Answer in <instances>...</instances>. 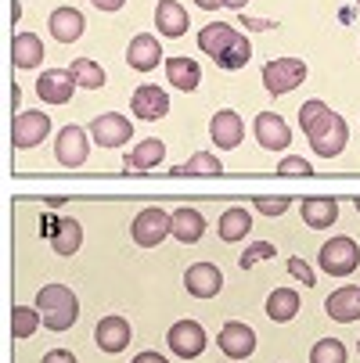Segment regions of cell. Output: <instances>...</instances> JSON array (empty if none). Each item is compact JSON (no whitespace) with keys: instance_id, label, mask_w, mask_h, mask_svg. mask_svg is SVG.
Here are the masks:
<instances>
[{"instance_id":"obj_6","label":"cell","mask_w":360,"mask_h":363,"mask_svg":"<svg viewBox=\"0 0 360 363\" xmlns=\"http://www.w3.org/2000/svg\"><path fill=\"white\" fill-rule=\"evenodd\" d=\"M166 342H170V349L177 352V356H184V359H198L202 352H205V328L198 324V320H177L173 328H170V335H166Z\"/></svg>"},{"instance_id":"obj_33","label":"cell","mask_w":360,"mask_h":363,"mask_svg":"<svg viewBox=\"0 0 360 363\" xmlns=\"http://www.w3.org/2000/svg\"><path fill=\"white\" fill-rule=\"evenodd\" d=\"M252 58V43H249V36H238L234 43H231V50L217 62L220 69H227V72H238V69H245V62Z\"/></svg>"},{"instance_id":"obj_31","label":"cell","mask_w":360,"mask_h":363,"mask_svg":"<svg viewBox=\"0 0 360 363\" xmlns=\"http://www.w3.org/2000/svg\"><path fill=\"white\" fill-rule=\"evenodd\" d=\"M224 169L220 155H209V151H195L184 166H177V173H191V177H217Z\"/></svg>"},{"instance_id":"obj_27","label":"cell","mask_w":360,"mask_h":363,"mask_svg":"<svg viewBox=\"0 0 360 363\" xmlns=\"http://www.w3.org/2000/svg\"><path fill=\"white\" fill-rule=\"evenodd\" d=\"M166 76H170V83H173L177 90H184V94H191V90L202 83V69H198L195 58H166Z\"/></svg>"},{"instance_id":"obj_21","label":"cell","mask_w":360,"mask_h":363,"mask_svg":"<svg viewBox=\"0 0 360 363\" xmlns=\"http://www.w3.org/2000/svg\"><path fill=\"white\" fill-rule=\"evenodd\" d=\"M241 33H234V26H227V22H209V26H205L202 33H198V47L205 50V55H209V58H224L227 55V50H231V43L238 40Z\"/></svg>"},{"instance_id":"obj_23","label":"cell","mask_w":360,"mask_h":363,"mask_svg":"<svg viewBox=\"0 0 360 363\" xmlns=\"http://www.w3.org/2000/svg\"><path fill=\"white\" fill-rule=\"evenodd\" d=\"M156 26H159V33H163L166 40H180V36L187 33L191 18H187V11L177 4V0H159V8H156Z\"/></svg>"},{"instance_id":"obj_3","label":"cell","mask_w":360,"mask_h":363,"mask_svg":"<svg viewBox=\"0 0 360 363\" xmlns=\"http://www.w3.org/2000/svg\"><path fill=\"white\" fill-rule=\"evenodd\" d=\"M360 267V245L353 238H332L321 245V270L332 274V277H346Z\"/></svg>"},{"instance_id":"obj_7","label":"cell","mask_w":360,"mask_h":363,"mask_svg":"<svg viewBox=\"0 0 360 363\" xmlns=\"http://www.w3.org/2000/svg\"><path fill=\"white\" fill-rule=\"evenodd\" d=\"M47 133H50V119H47L43 112H18L15 123H11V140H15L18 151L43 144Z\"/></svg>"},{"instance_id":"obj_10","label":"cell","mask_w":360,"mask_h":363,"mask_svg":"<svg viewBox=\"0 0 360 363\" xmlns=\"http://www.w3.org/2000/svg\"><path fill=\"white\" fill-rule=\"evenodd\" d=\"M252 130H256V140H260V147H267V151H285V147L292 144L288 123H285L281 116H274V112H260V116H256V123H252Z\"/></svg>"},{"instance_id":"obj_28","label":"cell","mask_w":360,"mask_h":363,"mask_svg":"<svg viewBox=\"0 0 360 363\" xmlns=\"http://www.w3.org/2000/svg\"><path fill=\"white\" fill-rule=\"evenodd\" d=\"M295 313H299V295L292 288H274L267 295V317L274 324H288Z\"/></svg>"},{"instance_id":"obj_11","label":"cell","mask_w":360,"mask_h":363,"mask_svg":"<svg viewBox=\"0 0 360 363\" xmlns=\"http://www.w3.org/2000/svg\"><path fill=\"white\" fill-rule=\"evenodd\" d=\"M126 62L133 72H151V69H159L163 62V43L151 36V33H137L126 47Z\"/></svg>"},{"instance_id":"obj_34","label":"cell","mask_w":360,"mask_h":363,"mask_svg":"<svg viewBox=\"0 0 360 363\" xmlns=\"http://www.w3.org/2000/svg\"><path fill=\"white\" fill-rule=\"evenodd\" d=\"M310 363H346V345L339 338H321L310 349Z\"/></svg>"},{"instance_id":"obj_18","label":"cell","mask_w":360,"mask_h":363,"mask_svg":"<svg viewBox=\"0 0 360 363\" xmlns=\"http://www.w3.org/2000/svg\"><path fill=\"white\" fill-rule=\"evenodd\" d=\"M324 313H328L332 320H339V324H353V320H360V288L346 284V288L332 291V295L324 298Z\"/></svg>"},{"instance_id":"obj_25","label":"cell","mask_w":360,"mask_h":363,"mask_svg":"<svg viewBox=\"0 0 360 363\" xmlns=\"http://www.w3.org/2000/svg\"><path fill=\"white\" fill-rule=\"evenodd\" d=\"M15 69H40L43 65V40L36 33H18L11 43Z\"/></svg>"},{"instance_id":"obj_2","label":"cell","mask_w":360,"mask_h":363,"mask_svg":"<svg viewBox=\"0 0 360 363\" xmlns=\"http://www.w3.org/2000/svg\"><path fill=\"white\" fill-rule=\"evenodd\" d=\"M310 147H314V155H321V159H335V155H342L346 151V140H349V126H346V119L339 116V112H328L310 133Z\"/></svg>"},{"instance_id":"obj_44","label":"cell","mask_w":360,"mask_h":363,"mask_svg":"<svg viewBox=\"0 0 360 363\" xmlns=\"http://www.w3.org/2000/svg\"><path fill=\"white\" fill-rule=\"evenodd\" d=\"M195 4L202 8V11H217V8H224L227 0H195Z\"/></svg>"},{"instance_id":"obj_22","label":"cell","mask_w":360,"mask_h":363,"mask_svg":"<svg viewBox=\"0 0 360 363\" xmlns=\"http://www.w3.org/2000/svg\"><path fill=\"white\" fill-rule=\"evenodd\" d=\"M83 245V227L72 220V216H58L50 223V248L58 255H76Z\"/></svg>"},{"instance_id":"obj_12","label":"cell","mask_w":360,"mask_h":363,"mask_svg":"<svg viewBox=\"0 0 360 363\" xmlns=\"http://www.w3.org/2000/svg\"><path fill=\"white\" fill-rule=\"evenodd\" d=\"M72 90H76V79L69 69H47L36 79V94L47 105H65V101H72Z\"/></svg>"},{"instance_id":"obj_45","label":"cell","mask_w":360,"mask_h":363,"mask_svg":"<svg viewBox=\"0 0 360 363\" xmlns=\"http://www.w3.org/2000/svg\"><path fill=\"white\" fill-rule=\"evenodd\" d=\"M245 4L249 0H227V8H234V11H245Z\"/></svg>"},{"instance_id":"obj_26","label":"cell","mask_w":360,"mask_h":363,"mask_svg":"<svg viewBox=\"0 0 360 363\" xmlns=\"http://www.w3.org/2000/svg\"><path fill=\"white\" fill-rule=\"evenodd\" d=\"M177 241H184V245H195V241H202V234H205V216L198 213V209H177L173 213V230H170Z\"/></svg>"},{"instance_id":"obj_20","label":"cell","mask_w":360,"mask_h":363,"mask_svg":"<svg viewBox=\"0 0 360 363\" xmlns=\"http://www.w3.org/2000/svg\"><path fill=\"white\" fill-rule=\"evenodd\" d=\"M166 159V144L159 140V137H148V140H141L130 155H126V159H123V169L130 173H148V169H156L159 162Z\"/></svg>"},{"instance_id":"obj_41","label":"cell","mask_w":360,"mask_h":363,"mask_svg":"<svg viewBox=\"0 0 360 363\" xmlns=\"http://www.w3.org/2000/svg\"><path fill=\"white\" fill-rule=\"evenodd\" d=\"M241 22H245V29H256V33H260V29H274L271 18H245V15H241Z\"/></svg>"},{"instance_id":"obj_15","label":"cell","mask_w":360,"mask_h":363,"mask_svg":"<svg viewBox=\"0 0 360 363\" xmlns=\"http://www.w3.org/2000/svg\"><path fill=\"white\" fill-rule=\"evenodd\" d=\"M55 155L65 169H80L87 162V133L80 126H65L55 140Z\"/></svg>"},{"instance_id":"obj_30","label":"cell","mask_w":360,"mask_h":363,"mask_svg":"<svg viewBox=\"0 0 360 363\" xmlns=\"http://www.w3.org/2000/svg\"><path fill=\"white\" fill-rule=\"evenodd\" d=\"M69 72H72V79H76V86H83V90H101L105 86V69H101L97 62H90V58H76L72 65H69Z\"/></svg>"},{"instance_id":"obj_17","label":"cell","mask_w":360,"mask_h":363,"mask_svg":"<svg viewBox=\"0 0 360 363\" xmlns=\"http://www.w3.org/2000/svg\"><path fill=\"white\" fill-rule=\"evenodd\" d=\"M220 349L231 356V359H245V356H252V349H256V331L249 328V324H241V320H231V324H224V331H220Z\"/></svg>"},{"instance_id":"obj_39","label":"cell","mask_w":360,"mask_h":363,"mask_svg":"<svg viewBox=\"0 0 360 363\" xmlns=\"http://www.w3.org/2000/svg\"><path fill=\"white\" fill-rule=\"evenodd\" d=\"M278 173H281V177H292V173H302V177H306V173H310V162L299 159V155H288V159L278 162Z\"/></svg>"},{"instance_id":"obj_40","label":"cell","mask_w":360,"mask_h":363,"mask_svg":"<svg viewBox=\"0 0 360 363\" xmlns=\"http://www.w3.org/2000/svg\"><path fill=\"white\" fill-rule=\"evenodd\" d=\"M43 363H76V352H69V349H50V352L43 356Z\"/></svg>"},{"instance_id":"obj_5","label":"cell","mask_w":360,"mask_h":363,"mask_svg":"<svg viewBox=\"0 0 360 363\" xmlns=\"http://www.w3.org/2000/svg\"><path fill=\"white\" fill-rule=\"evenodd\" d=\"M173 230V213H163V209H141L130 234L141 248H156L159 241H166V234Z\"/></svg>"},{"instance_id":"obj_24","label":"cell","mask_w":360,"mask_h":363,"mask_svg":"<svg viewBox=\"0 0 360 363\" xmlns=\"http://www.w3.org/2000/svg\"><path fill=\"white\" fill-rule=\"evenodd\" d=\"M339 220V201L335 198H302V223L324 230Z\"/></svg>"},{"instance_id":"obj_43","label":"cell","mask_w":360,"mask_h":363,"mask_svg":"<svg viewBox=\"0 0 360 363\" xmlns=\"http://www.w3.org/2000/svg\"><path fill=\"white\" fill-rule=\"evenodd\" d=\"M133 363H170V359L159 352H141V356H133Z\"/></svg>"},{"instance_id":"obj_35","label":"cell","mask_w":360,"mask_h":363,"mask_svg":"<svg viewBox=\"0 0 360 363\" xmlns=\"http://www.w3.org/2000/svg\"><path fill=\"white\" fill-rule=\"evenodd\" d=\"M328 112H332V108L324 105L321 97H314V101H306V105L299 108V126H302V133H310V130H314V126H317V123H321V119L328 116Z\"/></svg>"},{"instance_id":"obj_13","label":"cell","mask_w":360,"mask_h":363,"mask_svg":"<svg viewBox=\"0 0 360 363\" xmlns=\"http://www.w3.org/2000/svg\"><path fill=\"white\" fill-rule=\"evenodd\" d=\"M184 288H187V295H195V298H213V295L224 288V274H220V267H213V263H195V267H187V274H184Z\"/></svg>"},{"instance_id":"obj_1","label":"cell","mask_w":360,"mask_h":363,"mask_svg":"<svg viewBox=\"0 0 360 363\" xmlns=\"http://www.w3.org/2000/svg\"><path fill=\"white\" fill-rule=\"evenodd\" d=\"M36 309L43 313L47 331H69L80 317V298L65 284H47V288L36 291Z\"/></svg>"},{"instance_id":"obj_19","label":"cell","mask_w":360,"mask_h":363,"mask_svg":"<svg viewBox=\"0 0 360 363\" xmlns=\"http://www.w3.org/2000/svg\"><path fill=\"white\" fill-rule=\"evenodd\" d=\"M47 26H50V36H55L58 43H76L83 36V29H87V18L76 8H55Z\"/></svg>"},{"instance_id":"obj_4","label":"cell","mask_w":360,"mask_h":363,"mask_svg":"<svg viewBox=\"0 0 360 363\" xmlns=\"http://www.w3.org/2000/svg\"><path fill=\"white\" fill-rule=\"evenodd\" d=\"M302 79H306V62H299V58H274L263 65V86L274 97L292 94L295 86H302Z\"/></svg>"},{"instance_id":"obj_29","label":"cell","mask_w":360,"mask_h":363,"mask_svg":"<svg viewBox=\"0 0 360 363\" xmlns=\"http://www.w3.org/2000/svg\"><path fill=\"white\" fill-rule=\"evenodd\" d=\"M252 230V216L245 209H227L217 223V234L220 241H245V234Z\"/></svg>"},{"instance_id":"obj_38","label":"cell","mask_w":360,"mask_h":363,"mask_svg":"<svg viewBox=\"0 0 360 363\" xmlns=\"http://www.w3.org/2000/svg\"><path fill=\"white\" fill-rule=\"evenodd\" d=\"M288 274H292V277H299L306 288H314V281H317V277H314V270L306 267V259H299V255H292V259H288Z\"/></svg>"},{"instance_id":"obj_42","label":"cell","mask_w":360,"mask_h":363,"mask_svg":"<svg viewBox=\"0 0 360 363\" xmlns=\"http://www.w3.org/2000/svg\"><path fill=\"white\" fill-rule=\"evenodd\" d=\"M90 4H94V8H101V11H119V8L126 4V0H90Z\"/></svg>"},{"instance_id":"obj_46","label":"cell","mask_w":360,"mask_h":363,"mask_svg":"<svg viewBox=\"0 0 360 363\" xmlns=\"http://www.w3.org/2000/svg\"><path fill=\"white\" fill-rule=\"evenodd\" d=\"M353 205H356V213H360V198H356V201H353Z\"/></svg>"},{"instance_id":"obj_37","label":"cell","mask_w":360,"mask_h":363,"mask_svg":"<svg viewBox=\"0 0 360 363\" xmlns=\"http://www.w3.org/2000/svg\"><path fill=\"white\" fill-rule=\"evenodd\" d=\"M252 205H256V209H260V213H267V216H281V213L288 209L292 201H288L285 194H281V198H267V194H260V198H256Z\"/></svg>"},{"instance_id":"obj_36","label":"cell","mask_w":360,"mask_h":363,"mask_svg":"<svg viewBox=\"0 0 360 363\" xmlns=\"http://www.w3.org/2000/svg\"><path fill=\"white\" fill-rule=\"evenodd\" d=\"M260 259H274V241H252L241 255V270H252V263H260Z\"/></svg>"},{"instance_id":"obj_47","label":"cell","mask_w":360,"mask_h":363,"mask_svg":"<svg viewBox=\"0 0 360 363\" xmlns=\"http://www.w3.org/2000/svg\"><path fill=\"white\" fill-rule=\"evenodd\" d=\"M356 4H360V0H356Z\"/></svg>"},{"instance_id":"obj_8","label":"cell","mask_w":360,"mask_h":363,"mask_svg":"<svg viewBox=\"0 0 360 363\" xmlns=\"http://www.w3.org/2000/svg\"><path fill=\"white\" fill-rule=\"evenodd\" d=\"M130 133H133V126H130V119L119 116V112H105V116H97V119L90 123V137H94L101 147H123V144L130 140Z\"/></svg>"},{"instance_id":"obj_16","label":"cell","mask_w":360,"mask_h":363,"mask_svg":"<svg viewBox=\"0 0 360 363\" xmlns=\"http://www.w3.org/2000/svg\"><path fill=\"white\" fill-rule=\"evenodd\" d=\"M209 137L217 140V147H220V151L238 147V144H241V137H245V123H241V116H238V112H231V108L217 112V116H213V123H209Z\"/></svg>"},{"instance_id":"obj_32","label":"cell","mask_w":360,"mask_h":363,"mask_svg":"<svg viewBox=\"0 0 360 363\" xmlns=\"http://www.w3.org/2000/svg\"><path fill=\"white\" fill-rule=\"evenodd\" d=\"M40 309H29V306H15V313H11V331L15 338H33L36 328H40Z\"/></svg>"},{"instance_id":"obj_14","label":"cell","mask_w":360,"mask_h":363,"mask_svg":"<svg viewBox=\"0 0 360 363\" xmlns=\"http://www.w3.org/2000/svg\"><path fill=\"white\" fill-rule=\"evenodd\" d=\"M130 338H133V328L123 320V317H105V320H97V328H94V342H97V349L101 352H123L126 345H130Z\"/></svg>"},{"instance_id":"obj_9","label":"cell","mask_w":360,"mask_h":363,"mask_svg":"<svg viewBox=\"0 0 360 363\" xmlns=\"http://www.w3.org/2000/svg\"><path fill=\"white\" fill-rule=\"evenodd\" d=\"M130 108H133V116H137V119L156 123V119H163V116L170 112V97H166V90H163V86L144 83V86H137V90H133Z\"/></svg>"},{"instance_id":"obj_48","label":"cell","mask_w":360,"mask_h":363,"mask_svg":"<svg viewBox=\"0 0 360 363\" xmlns=\"http://www.w3.org/2000/svg\"><path fill=\"white\" fill-rule=\"evenodd\" d=\"M356 345H360V342H356Z\"/></svg>"}]
</instances>
